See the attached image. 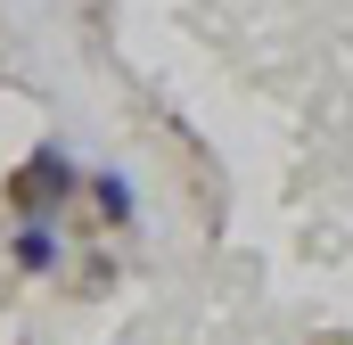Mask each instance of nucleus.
I'll return each mask as SVG.
<instances>
[{"mask_svg":"<svg viewBox=\"0 0 353 345\" xmlns=\"http://www.w3.org/2000/svg\"><path fill=\"white\" fill-rule=\"evenodd\" d=\"M74 189H83L74 157H66L58 140H41V148H33L25 165L8 172V214H17V222H50V214H58V206H66Z\"/></svg>","mask_w":353,"mask_h":345,"instance_id":"obj_1","label":"nucleus"},{"mask_svg":"<svg viewBox=\"0 0 353 345\" xmlns=\"http://www.w3.org/2000/svg\"><path fill=\"white\" fill-rule=\"evenodd\" d=\"M8 255H17V271H25V279H41V271H58V230H50V222H17Z\"/></svg>","mask_w":353,"mask_h":345,"instance_id":"obj_2","label":"nucleus"},{"mask_svg":"<svg viewBox=\"0 0 353 345\" xmlns=\"http://www.w3.org/2000/svg\"><path fill=\"white\" fill-rule=\"evenodd\" d=\"M90 206H99V222H115V230H132L140 222V206H132V181L107 165V172H90Z\"/></svg>","mask_w":353,"mask_h":345,"instance_id":"obj_3","label":"nucleus"}]
</instances>
